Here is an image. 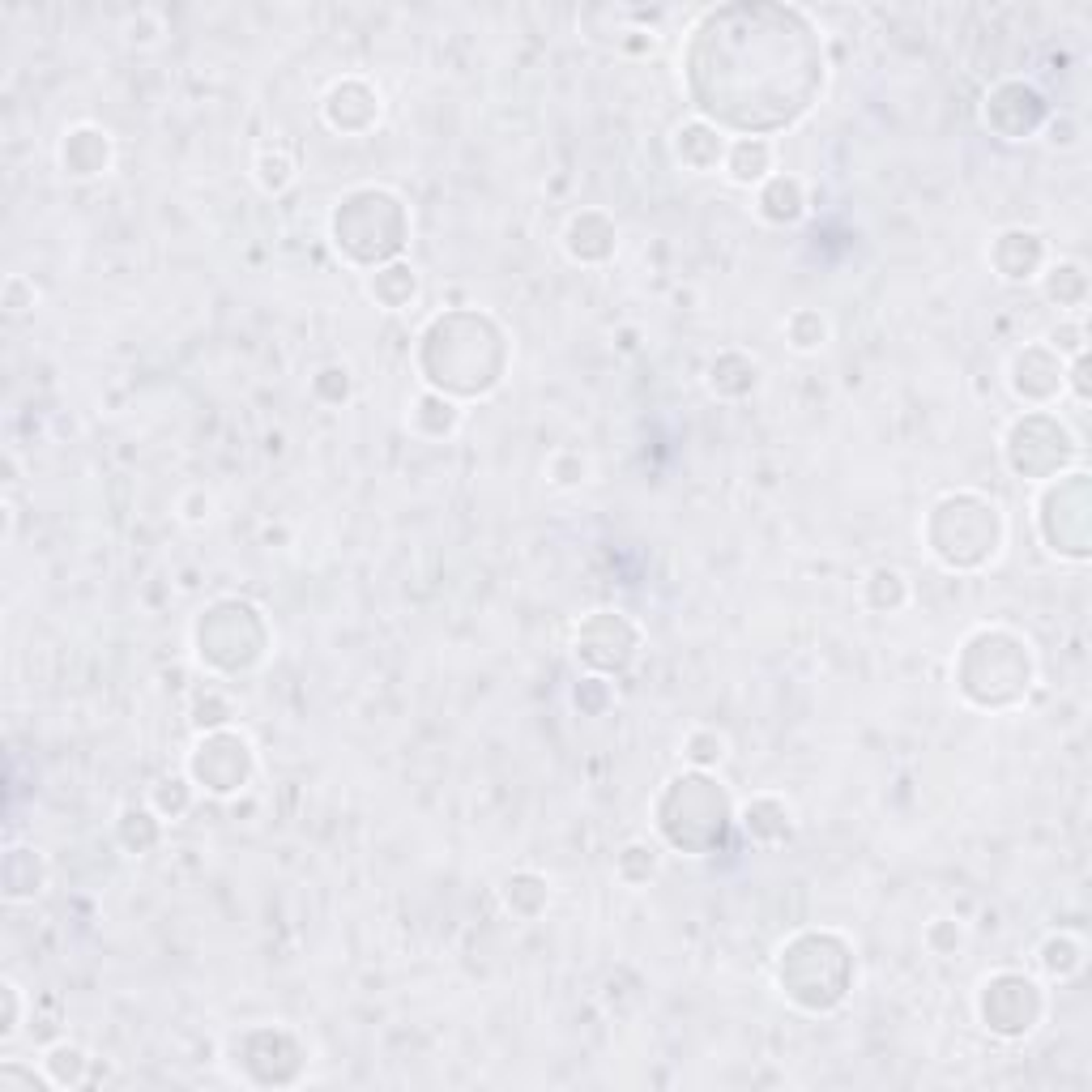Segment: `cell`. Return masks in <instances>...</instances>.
<instances>
[{
  "label": "cell",
  "mask_w": 1092,
  "mask_h": 1092,
  "mask_svg": "<svg viewBox=\"0 0 1092 1092\" xmlns=\"http://www.w3.org/2000/svg\"><path fill=\"white\" fill-rule=\"evenodd\" d=\"M256 176L265 179V188H274V192H277V188H287L290 179H295V163H290L287 154H274V158L261 154V163H256Z\"/></svg>",
  "instance_id": "7a4b0ae2"
},
{
  "label": "cell",
  "mask_w": 1092,
  "mask_h": 1092,
  "mask_svg": "<svg viewBox=\"0 0 1092 1092\" xmlns=\"http://www.w3.org/2000/svg\"><path fill=\"white\" fill-rule=\"evenodd\" d=\"M726 171L734 184H760L768 171H773V145L760 141V137H742L726 150Z\"/></svg>",
  "instance_id": "6da1fadb"
},
{
  "label": "cell",
  "mask_w": 1092,
  "mask_h": 1092,
  "mask_svg": "<svg viewBox=\"0 0 1092 1092\" xmlns=\"http://www.w3.org/2000/svg\"><path fill=\"white\" fill-rule=\"evenodd\" d=\"M0 990L9 994V1015H5V1028H0V1037L13 1041V1037H18V1028H22V1025H18V999H22V990H18V982H5Z\"/></svg>",
  "instance_id": "3957f363"
}]
</instances>
